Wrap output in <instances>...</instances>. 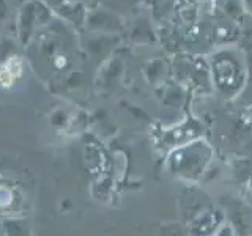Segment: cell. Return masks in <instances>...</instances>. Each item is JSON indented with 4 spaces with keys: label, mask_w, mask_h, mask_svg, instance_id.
I'll use <instances>...</instances> for the list:
<instances>
[{
    "label": "cell",
    "mask_w": 252,
    "mask_h": 236,
    "mask_svg": "<svg viewBox=\"0 0 252 236\" xmlns=\"http://www.w3.org/2000/svg\"><path fill=\"white\" fill-rule=\"evenodd\" d=\"M22 76V60L19 57H10L0 65V87L10 88Z\"/></svg>",
    "instance_id": "obj_1"
}]
</instances>
